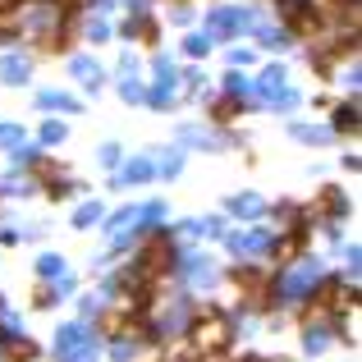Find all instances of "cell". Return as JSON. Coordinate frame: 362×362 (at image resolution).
<instances>
[{
    "mask_svg": "<svg viewBox=\"0 0 362 362\" xmlns=\"http://www.w3.org/2000/svg\"><path fill=\"white\" fill-rule=\"evenodd\" d=\"M74 69H78V78H83V83H97V64L78 60V64H74Z\"/></svg>",
    "mask_w": 362,
    "mask_h": 362,
    "instance_id": "cell-2",
    "label": "cell"
},
{
    "mask_svg": "<svg viewBox=\"0 0 362 362\" xmlns=\"http://www.w3.org/2000/svg\"><path fill=\"white\" fill-rule=\"evenodd\" d=\"M23 74H28V60H14V55L0 60V78L5 83H23Z\"/></svg>",
    "mask_w": 362,
    "mask_h": 362,
    "instance_id": "cell-1",
    "label": "cell"
}]
</instances>
